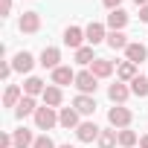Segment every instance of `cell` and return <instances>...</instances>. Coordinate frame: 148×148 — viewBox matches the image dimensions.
Wrapping results in <instances>:
<instances>
[{
    "label": "cell",
    "instance_id": "obj_9",
    "mask_svg": "<svg viewBox=\"0 0 148 148\" xmlns=\"http://www.w3.org/2000/svg\"><path fill=\"white\" fill-rule=\"evenodd\" d=\"M58 125H61V128H79V110H76V108H61Z\"/></svg>",
    "mask_w": 148,
    "mask_h": 148
},
{
    "label": "cell",
    "instance_id": "obj_7",
    "mask_svg": "<svg viewBox=\"0 0 148 148\" xmlns=\"http://www.w3.org/2000/svg\"><path fill=\"white\" fill-rule=\"evenodd\" d=\"M41 29V15L38 12H23V18H21V32H38Z\"/></svg>",
    "mask_w": 148,
    "mask_h": 148
},
{
    "label": "cell",
    "instance_id": "obj_29",
    "mask_svg": "<svg viewBox=\"0 0 148 148\" xmlns=\"http://www.w3.org/2000/svg\"><path fill=\"white\" fill-rule=\"evenodd\" d=\"M9 145H15V136H9V134H0V148H9Z\"/></svg>",
    "mask_w": 148,
    "mask_h": 148
},
{
    "label": "cell",
    "instance_id": "obj_15",
    "mask_svg": "<svg viewBox=\"0 0 148 148\" xmlns=\"http://www.w3.org/2000/svg\"><path fill=\"white\" fill-rule=\"evenodd\" d=\"M108 96H110V102H116V105H122L128 96H131V87H125L122 82H116V84H110V90H108Z\"/></svg>",
    "mask_w": 148,
    "mask_h": 148
},
{
    "label": "cell",
    "instance_id": "obj_26",
    "mask_svg": "<svg viewBox=\"0 0 148 148\" xmlns=\"http://www.w3.org/2000/svg\"><path fill=\"white\" fill-rule=\"evenodd\" d=\"M119 145H122V148H134V145H136V134H134L131 128H122V131H119Z\"/></svg>",
    "mask_w": 148,
    "mask_h": 148
},
{
    "label": "cell",
    "instance_id": "obj_31",
    "mask_svg": "<svg viewBox=\"0 0 148 148\" xmlns=\"http://www.w3.org/2000/svg\"><path fill=\"white\" fill-rule=\"evenodd\" d=\"M102 3H105V6L113 12V9H119V3H122V0H102Z\"/></svg>",
    "mask_w": 148,
    "mask_h": 148
},
{
    "label": "cell",
    "instance_id": "obj_32",
    "mask_svg": "<svg viewBox=\"0 0 148 148\" xmlns=\"http://www.w3.org/2000/svg\"><path fill=\"white\" fill-rule=\"evenodd\" d=\"M139 21H145V23H148V6H142V9H139Z\"/></svg>",
    "mask_w": 148,
    "mask_h": 148
},
{
    "label": "cell",
    "instance_id": "obj_25",
    "mask_svg": "<svg viewBox=\"0 0 148 148\" xmlns=\"http://www.w3.org/2000/svg\"><path fill=\"white\" fill-rule=\"evenodd\" d=\"M119 142V134L116 131H102L99 134V148H113Z\"/></svg>",
    "mask_w": 148,
    "mask_h": 148
},
{
    "label": "cell",
    "instance_id": "obj_2",
    "mask_svg": "<svg viewBox=\"0 0 148 148\" xmlns=\"http://www.w3.org/2000/svg\"><path fill=\"white\" fill-rule=\"evenodd\" d=\"M76 87H79V93H84V96H90V93H96V76L90 70H84V73H76Z\"/></svg>",
    "mask_w": 148,
    "mask_h": 148
},
{
    "label": "cell",
    "instance_id": "obj_20",
    "mask_svg": "<svg viewBox=\"0 0 148 148\" xmlns=\"http://www.w3.org/2000/svg\"><path fill=\"white\" fill-rule=\"evenodd\" d=\"M21 99H23V96H21V87H18V84H9L6 93H3V105H6V108H18Z\"/></svg>",
    "mask_w": 148,
    "mask_h": 148
},
{
    "label": "cell",
    "instance_id": "obj_3",
    "mask_svg": "<svg viewBox=\"0 0 148 148\" xmlns=\"http://www.w3.org/2000/svg\"><path fill=\"white\" fill-rule=\"evenodd\" d=\"M108 122H110L113 128H128V125H131V110L122 108V105H119V108H110V110H108Z\"/></svg>",
    "mask_w": 148,
    "mask_h": 148
},
{
    "label": "cell",
    "instance_id": "obj_34",
    "mask_svg": "<svg viewBox=\"0 0 148 148\" xmlns=\"http://www.w3.org/2000/svg\"><path fill=\"white\" fill-rule=\"evenodd\" d=\"M139 148H148V136H142V139H139Z\"/></svg>",
    "mask_w": 148,
    "mask_h": 148
},
{
    "label": "cell",
    "instance_id": "obj_28",
    "mask_svg": "<svg viewBox=\"0 0 148 148\" xmlns=\"http://www.w3.org/2000/svg\"><path fill=\"white\" fill-rule=\"evenodd\" d=\"M32 148H55V142H52V139H49V136H38V139H35V145H32Z\"/></svg>",
    "mask_w": 148,
    "mask_h": 148
},
{
    "label": "cell",
    "instance_id": "obj_13",
    "mask_svg": "<svg viewBox=\"0 0 148 148\" xmlns=\"http://www.w3.org/2000/svg\"><path fill=\"white\" fill-rule=\"evenodd\" d=\"M70 82H76V73H73L70 67H55L52 70V84H70Z\"/></svg>",
    "mask_w": 148,
    "mask_h": 148
},
{
    "label": "cell",
    "instance_id": "obj_8",
    "mask_svg": "<svg viewBox=\"0 0 148 148\" xmlns=\"http://www.w3.org/2000/svg\"><path fill=\"white\" fill-rule=\"evenodd\" d=\"M84 38L90 41V47H96V44L108 41V35H105V26H102V23H96V21H93V23L84 29Z\"/></svg>",
    "mask_w": 148,
    "mask_h": 148
},
{
    "label": "cell",
    "instance_id": "obj_35",
    "mask_svg": "<svg viewBox=\"0 0 148 148\" xmlns=\"http://www.w3.org/2000/svg\"><path fill=\"white\" fill-rule=\"evenodd\" d=\"M134 3H136V6L142 9V6H148V0H134Z\"/></svg>",
    "mask_w": 148,
    "mask_h": 148
},
{
    "label": "cell",
    "instance_id": "obj_27",
    "mask_svg": "<svg viewBox=\"0 0 148 148\" xmlns=\"http://www.w3.org/2000/svg\"><path fill=\"white\" fill-rule=\"evenodd\" d=\"M76 61H79V64H93V61H96L93 47H82V49H76Z\"/></svg>",
    "mask_w": 148,
    "mask_h": 148
},
{
    "label": "cell",
    "instance_id": "obj_11",
    "mask_svg": "<svg viewBox=\"0 0 148 148\" xmlns=\"http://www.w3.org/2000/svg\"><path fill=\"white\" fill-rule=\"evenodd\" d=\"M125 23H128V12L113 9V12L108 15V26H110V32H122V29H125Z\"/></svg>",
    "mask_w": 148,
    "mask_h": 148
},
{
    "label": "cell",
    "instance_id": "obj_30",
    "mask_svg": "<svg viewBox=\"0 0 148 148\" xmlns=\"http://www.w3.org/2000/svg\"><path fill=\"white\" fill-rule=\"evenodd\" d=\"M12 70H15V67H12L9 61H3V67H0V76H3V79H9V76H12Z\"/></svg>",
    "mask_w": 148,
    "mask_h": 148
},
{
    "label": "cell",
    "instance_id": "obj_33",
    "mask_svg": "<svg viewBox=\"0 0 148 148\" xmlns=\"http://www.w3.org/2000/svg\"><path fill=\"white\" fill-rule=\"evenodd\" d=\"M12 12V0H3V15H9Z\"/></svg>",
    "mask_w": 148,
    "mask_h": 148
},
{
    "label": "cell",
    "instance_id": "obj_12",
    "mask_svg": "<svg viewBox=\"0 0 148 148\" xmlns=\"http://www.w3.org/2000/svg\"><path fill=\"white\" fill-rule=\"evenodd\" d=\"M58 61H61V52H58L55 47H44V52H41V67L55 70V67H61Z\"/></svg>",
    "mask_w": 148,
    "mask_h": 148
},
{
    "label": "cell",
    "instance_id": "obj_24",
    "mask_svg": "<svg viewBox=\"0 0 148 148\" xmlns=\"http://www.w3.org/2000/svg\"><path fill=\"white\" fill-rule=\"evenodd\" d=\"M29 145H35V139H32V134H29L26 128H21V131H15V148H29Z\"/></svg>",
    "mask_w": 148,
    "mask_h": 148
},
{
    "label": "cell",
    "instance_id": "obj_17",
    "mask_svg": "<svg viewBox=\"0 0 148 148\" xmlns=\"http://www.w3.org/2000/svg\"><path fill=\"white\" fill-rule=\"evenodd\" d=\"M32 64H35V58H32L29 52H18V55H15V61H12V67H15L18 73H29V70H32Z\"/></svg>",
    "mask_w": 148,
    "mask_h": 148
},
{
    "label": "cell",
    "instance_id": "obj_1",
    "mask_svg": "<svg viewBox=\"0 0 148 148\" xmlns=\"http://www.w3.org/2000/svg\"><path fill=\"white\" fill-rule=\"evenodd\" d=\"M55 122H58L55 108H47V105H44V108H38V110H35V125H38L41 131H49Z\"/></svg>",
    "mask_w": 148,
    "mask_h": 148
},
{
    "label": "cell",
    "instance_id": "obj_6",
    "mask_svg": "<svg viewBox=\"0 0 148 148\" xmlns=\"http://www.w3.org/2000/svg\"><path fill=\"white\" fill-rule=\"evenodd\" d=\"M73 108H76L79 113H84V116H90V113L96 110V99H93V96H84V93H79L76 99H73Z\"/></svg>",
    "mask_w": 148,
    "mask_h": 148
},
{
    "label": "cell",
    "instance_id": "obj_36",
    "mask_svg": "<svg viewBox=\"0 0 148 148\" xmlns=\"http://www.w3.org/2000/svg\"><path fill=\"white\" fill-rule=\"evenodd\" d=\"M58 148H73V145H58Z\"/></svg>",
    "mask_w": 148,
    "mask_h": 148
},
{
    "label": "cell",
    "instance_id": "obj_23",
    "mask_svg": "<svg viewBox=\"0 0 148 148\" xmlns=\"http://www.w3.org/2000/svg\"><path fill=\"white\" fill-rule=\"evenodd\" d=\"M108 47H110V49H128L125 32H110V35H108Z\"/></svg>",
    "mask_w": 148,
    "mask_h": 148
},
{
    "label": "cell",
    "instance_id": "obj_19",
    "mask_svg": "<svg viewBox=\"0 0 148 148\" xmlns=\"http://www.w3.org/2000/svg\"><path fill=\"white\" fill-rule=\"evenodd\" d=\"M116 76H119V82H134L136 79V64L134 61H122L119 70H116Z\"/></svg>",
    "mask_w": 148,
    "mask_h": 148
},
{
    "label": "cell",
    "instance_id": "obj_18",
    "mask_svg": "<svg viewBox=\"0 0 148 148\" xmlns=\"http://www.w3.org/2000/svg\"><path fill=\"white\" fill-rule=\"evenodd\" d=\"M44 90H47V87H44V82H41L38 76H29V79L23 82V93H26V96H38V93L44 96Z\"/></svg>",
    "mask_w": 148,
    "mask_h": 148
},
{
    "label": "cell",
    "instance_id": "obj_22",
    "mask_svg": "<svg viewBox=\"0 0 148 148\" xmlns=\"http://www.w3.org/2000/svg\"><path fill=\"white\" fill-rule=\"evenodd\" d=\"M131 93L139 96V99H145V96H148V79H145V76H136V79L131 82Z\"/></svg>",
    "mask_w": 148,
    "mask_h": 148
},
{
    "label": "cell",
    "instance_id": "obj_5",
    "mask_svg": "<svg viewBox=\"0 0 148 148\" xmlns=\"http://www.w3.org/2000/svg\"><path fill=\"white\" fill-rule=\"evenodd\" d=\"M82 41H87V38H84V29H79V26H67V29H64V44H67V47L82 49Z\"/></svg>",
    "mask_w": 148,
    "mask_h": 148
},
{
    "label": "cell",
    "instance_id": "obj_14",
    "mask_svg": "<svg viewBox=\"0 0 148 148\" xmlns=\"http://www.w3.org/2000/svg\"><path fill=\"white\" fill-rule=\"evenodd\" d=\"M125 55H128V61L139 64V61H145V58H148V49H145V44H128Z\"/></svg>",
    "mask_w": 148,
    "mask_h": 148
},
{
    "label": "cell",
    "instance_id": "obj_21",
    "mask_svg": "<svg viewBox=\"0 0 148 148\" xmlns=\"http://www.w3.org/2000/svg\"><path fill=\"white\" fill-rule=\"evenodd\" d=\"M44 105H47V108H58V105H61V87H58V84H52V87L44 90Z\"/></svg>",
    "mask_w": 148,
    "mask_h": 148
},
{
    "label": "cell",
    "instance_id": "obj_4",
    "mask_svg": "<svg viewBox=\"0 0 148 148\" xmlns=\"http://www.w3.org/2000/svg\"><path fill=\"white\" fill-rule=\"evenodd\" d=\"M99 134H102V128H99L96 122H82V125L76 128V136H79L82 142H93V139H99Z\"/></svg>",
    "mask_w": 148,
    "mask_h": 148
},
{
    "label": "cell",
    "instance_id": "obj_16",
    "mask_svg": "<svg viewBox=\"0 0 148 148\" xmlns=\"http://www.w3.org/2000/svg\"><path fill=\"white\" fill-rule=\"evenodd\" d=\"M38 108H35V96H23L21 102H18V108H15V116L18 119H23V116H29V113H35Z\"/></svg>",
    "mask_w": 148,
    "mask_h": 148
},
{
    "label": "cell",
    "instance_id": "obj_10",
    "mask_svg": "<svg viewBox=\"0 0 148 148\" xmlns=\"http://www.w3.org/2000/svg\"><path fill=\"white\" fill-rule=\"evenodd\" d=\"M90 73L96 79H108L110 73H113V61H108V58H96L93 64H90Z\"/></svg>",
    "mask_w": 148,
    "mask_h": 148
}]
</instances>
